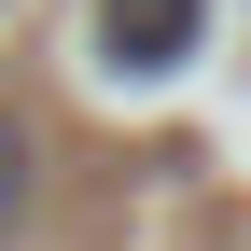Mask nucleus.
<instances>
[{
	"label": "nucleus",
	"mask_w": 251,
	"mask_h": 251,
	"mask_svg": "<svg viewBox=\"0 0 251 251\" xmlns=\"http://www.w3.org/2000/svg\"><path fill=\"white\" fill-rule=\"evenodd\" d=\"M196 28H209V0H98V56H112L126 84L181 70V56H196Z\"/></svg>",
	"instance_id": "obj_1"
},
{
	"label": "nucleus",
	"mask_w": 251,
	"mask_h": 251,
	"mask_svg": "<svg viewBox=\"0 0 251 251\" xmlns=\"http://www.w3.org/2000/svg\"><path fill=\"white\" fill-rule=\"evenodd\" d=\"M28 181H42V153H28V126H14V112H0V237H14V224H28Z\"/></svg>",
	"instance_id": "obj_2"
}]
</instances>
